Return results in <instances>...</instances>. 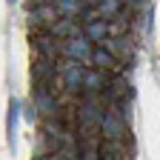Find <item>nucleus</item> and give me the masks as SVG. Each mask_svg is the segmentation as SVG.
Here are the masks:
<instances>
[{
  "label": "nucleus",
  "mask_w": 160,
  "mask_h": 160,
  "mask_svg": "<svg viewBox=\"0 0 160 160\" xmlns=\"http://www.w3.org/2000/svg\"><path fill=\"white\" fill-rule=\"evenodd\" d=\"M100 129H103V137H109V140H120L123 132H126L123 120H120L117 114H103L100 117Z\"/></svg>",
  "instance_id": "1"
},
{
  "label": "nucleus",
  "mask_w": 160,
  "mask_h": 160,
  "mask_svg": "<svg viewBox=\"0 0 160 160\" xmlns=\"http://www.w3.org/2000/svg\"><path fill=\"white\" fill-rule=\"evenodd\" d=\"M66 54L72 60H92V49L83 37H72L69 43H66Z\"/></svg>",
  "instance_id": "2"
},
{
  "label": "nucleus",
  "mask_w": 160,
  "mask_h": 160,
  "mask_svg": "<svg viewBox=\"0 0 160 160\" xmlns=\"http://www.w3.org/2000/svg\"><path fill=\"white\" fill-rule=\"evenodd\" d=\"M92 60H94L97 66H103V69L114 66V57H112V52H103V49H97V52H92Z\"/></svg>",
  "instance_id": "9"
},
{
  "label": "nucleus",
  "mask_w": 160,
  "mask_h": 160,
  "mask_svg": "<svg viewBox=\"0 0 160 160\" xmlns=\"http://www.w3.org/2000/svg\"><path fill=\"white\" fill-rule=\"evenodd\" d=\"M54 32L57 34H74V26H72V20H63V23H54Z\"/></svg>",
  "instance_id": "14"
},
{
  "label": "nucleus",
  "mask_w": 160,
  "mask_h": 160,
  "mask_svg": "<svg viewBox=\"0 0 160 160\" xmlns=\"http://www.w3.org/2000/svg\"><path fill=\"white\" fill-rule=\"evenodd\" d=\"M80 117H83V123H86V126H94V123L100 126V117H103V112H97V103L89 97L86 103L80 106Z\"/></svg>",
  "instance_id": "5"
},
{
  "label": "nucleus",
  "mask_w": 160,
  "mask_h": 160,
  "mask_svg": "<svg viewBox=\"0 0 160 160\" xmlns=\"http://www.w3.org/2000/svg\"><path fill=\"white\" fill-rule=\"evenodd\" d=\"M17 117H20V103L12 100V106H9V140H12V146H14V134H17Z\"/></svg>",
  "instance_id": "7"
},
{
  "label": "nucleus",
  "mask_w": 160,
  "mask_h": 160,
  "mask_svg": "<svg viewBox=\"0 0 160 160\" xmlns=\"http://www.w3.org/2000/svg\"><path fill=\"white\" fill-rule=\"evenodd\" d=\"M37 14H40V17H43V20H49V23H52V20H54V17H57V12H54L52 6H43V9H40Z\"/></svg>",
  "instance_id": "15"
},
{
  "label": "nucleus",
  "mask_w": 160,
  "mask_h": 160,
  "mask_svg": "<svg viewBox=\"0 0 160 160\" xmlns=\"http://www.w3.org/2000/svg\"><path fill=\"white\" fill-rule=\"evenodd\" d=\"M37 49H40V52H43V54H46L49 60H54V54H57V46L52 43V40H49V37H37Z\"/></svg>",
  "instance_id": "11"
},
{
  "label": "nucleus",
  "mask_w": 160,
  "mask_h": 160,
  "mask_svg": "<svg viewBox=\"0 0 160 160\" xmlns=\"http://www.w3.org/2000/svg\"><path fill=\"white\" fill-rule=\"evenodd\" d=\"M129 3H132V6L137 9V6H143V3H146V0H129Z\"/></svg>",
  "instance_id": "16"
},
{
  "label": "nucleus",
  "mask_w": 160,
  "mask_h": 160,
  "mask_svg": "<svg viewBox=\"0 0 160 160\" xmlns=\"http://www.w3.org/2000/svg\"><path fill=\"white\" fill-rule=\"evenodd\" d=\"M57 9L63 12L66 17H72L74 12H80V0H57Z\"/></svg>",
  "instance_id": "12"
},
{
  "label": "nucleus",
  "mask_w": 160,
  "mask_h": 160,
  "mask_svg": "<svg viewBox=\"0 0 160 160\" xmlns=\"http://www.w3.org/2000/svg\"><path fill=\"white\" fill-rule=\"evenodd\" d=\"M103 86H106V77L100 74V72H92V74L83 77V89H86V92H100Z\"/></svg>",
  "instance_id": "6"
},
{
  "label": "nucleus",
  "mask_w": 160,
  "mask_h": 160,
  "mask_svg": "<svg viewBox=\"0 0 160 160\" xmlns=\"http://www.w3.org/2000/svg\"><path fill=\"white\" fill-rule=\"evenodd\" d=\"M86 3H97V0H86Z\"/></svg>",
  "instance_id": "17"
},
{
  "label": "nucleus",
  "mask_w": 160,
  "mask_h": 160,
  "mask_svg": "<svg viewBox=\"0 0 160 160\" xmlns=\"http://www.w3.org/2000/svg\"><path fill=\"white\" fill-rule=\"evenodd\" d=\"M83 77H86V72L77 66V60L72 66H66V74H63V80H66V89L69 92H80L83 89Z\"/></svg>",
  "instance_id": "3"
},
{
  "label": "nucleus",
  "mask_w": 160,
  "mask_h": 160,
  "mask_svg": "<svg viewBox=\"0 0 160 160\" xmlns=\"http://www.w3.org/2000/svg\"><path fill=\"white\" fill-rule=\"evenodd\" d=\"M34 109H40V112H43V114H52L54 109H57V103H54V97L43 89V86H40L37 92H34Z\"/></svg>",
  "instance_id": "4"
},
{
  "label": "nucleus",
  "mask_w": 160,
  "mask_h": 160,
  "mask_svg": "<svg viewBox=\"0 0 160 160\" xmlns=\"http://www.w3.org/2000/svg\"><path fill=\"white\" fill-rule=\"evenodd\" d=\"M106 32H109L106 23H100V20H89V37H92V40H100V43H103Z\"/></svg>",
  "instance_id": "8"
},
{
  "label": "nucleus",
  "mask_w": 160,
  "mask_h": 160,
  "mask_svg": "<svg viewBox=\"0 0 160 160\" xmlns=\"http://www.w3.org/2000/svg\"><path fill=\"white\" fill-rule=\"evenodd\" d=\"M9 3H14V0H9Z\"/></svg>",
  "instance_id": "18"
},
{
  "label": "nucleus",
  "mask_w": 160,
  "mask_h": 160,
  "mask_svg": "<svg viewBox=\"0 0 160 160\" xmlns=\"http://www.w3.org/2000/svg\"><path fill=\"white\" fill-rule=\"evenodd\" d=\"M49 74H52V60H49V57L37 60V66H34V77H37V80H46Z\"/></svg>",
  "instance_id": "10"
},
{
  "label": "nucleus",
  "mask_w": 160,
  "mask_h": 160,
  "mask_svg": "<svg viewBox=\"0 0 160 160\" xmlns=\"http://www.w3.org/2000/svg\"><path fill=\"white\" fill-rule=\"evenodd\" d=\"M120 3H123V0H100V12L103 14H117Z\"/></svg>",
  "instance_id": "13"
}]
</instances>
